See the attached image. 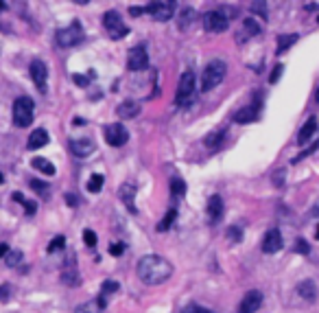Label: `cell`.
<instances>
[{"label": "cell", "instance_id": "1", "mask_svg": "<svg viewBox=\"0 0 319 313\" xmlns=\"http://www.w3.org/2000/svg\"><path fill=\"white\" fill-rule=\"evenodd\" d=\"M136 271H138V278H140L144 285H162L173 276V265H171L164 257L146 254V257L138 261Z\"/></svg>", "mask_w": 319, "mask_h": 313}, {"label": "cell", "instance_id": "2", "mask_svg": "<svg viewBox=\"0 0 319 313\" xmlns=\"http://www.w3.org/2000/svg\"><path fill=\"white\" fill-rule=\"evenodd\" d=\"M225 72H227V66L223 60L210 62L206 66V70H203V75H201V92H210L212 88H217L221 81H223Z\"/></svg>", "mask_w": 319, "mask_h": 313}, {"label": "cell", "instance_id": "3", "mask_svg": "<svg viewBox=\"0 0 319 313\" xmlns=\"http://www.w3.org/2000/svg\"><path fill=\"white\" fill-rule=\"evenodd\" d=\"M33 108H35V103H33V99L31 96L15 99V103H13V123L15 125L29 127L31 123H33Z\"/></svg>", "mask_w": 319, "mask_h": 313}, {"label": "cell", "instance_id": "4", "mask_svg": "<svg viewBox=\"0 0 319 313\" xmlns=\"http://www.w3.org/2000/svg\"><path fill=\"white\" fill-rule=\"evenodd\" d=\"M55 42H57V46H61V48H72V46L81 44V42H83V31H81V24L72 22L70 27L59 29V31H57V35H55Z\"/></svg>", "mask_w": 319, "mask_h": 313}, {"label": "cell", "instance_id": "5", "mask_svg": "<svg viewBox=\"0 0 319 313\" xmlns=\"http://www.w3.org/2000/svg\"><path fill=\"white\" fill-rule=\"evenodd\" d=\"M103 27H105V33H108L112 40H122L129 33V29L125 27V22H122L118 11H108V13H105L103 15Z\"/></svg>", "mask_w": 319, "mask_h": 313}, {"label": "cell", "instance_id": "6", "mask_svg": "<svg viewBox=\"0 0 319 313\" xmlns=\"http://www.w3.org/2000/svg\"><path fill=\"white\" fill-rule=\"evenodd\" d=\"M195 94V75L190 70H186L182 77H179L177 84V94H175V103L177 105H186Z\"/></svg>", "mask_w": 319, "mask_h": 313}, {"label": "cell", "instance_id": "7", "mask_svg": "<svg viewBox=\"0 0 319 313\" xmlns=\"http://www.w3.org/2000/svg\"><path fill=\"white\" fill-rule=\"evenodd\" d=\"M230 27V18L223 11H208L203 15V29L210 33H223Z\"/></svg>", "mask_w": 319, "mask_h": 313}, {"label": "cell", "instance_id": "8", "mask_svg": "<svg viewBox=\"0 0 319 313\" xmlns=\"http://www.w3.org/2000/svg\"><path fill=\"white\" fill-rule=\"evenodd\" d=\"M260 94L253 96V101L249 105H245V108H241L239 112L234 114V121L239 123V125H247V123H253V121H258L260 116Z\"/></svg>", "mask_w": 319, "mask_h": 313}, {"label": "cell", "instance_id": "9", "mask_svg": "<svg viewBox=\"0 0 319 313\" xmlns=\"http://www.w3.org/2000/svg\"><path fill=\"white\" fill-rule=\"evenodd\" d=\"M103 136H105V143H108L110 147H122L129 141L127 129L122 127L120 123H112V125H108L103 129Z\"/></svg>", "mask_w": 319, "mask_h": 313}, {"label": "cell", "instance_id": "10", "mask_svg": "<svg viewBox=\"0 0 319 313\" xmlns=\"http://www.w3.org/2000/svg\"><path fill=\"white\" fill-rule=\"evenodd\" d=\"M127 66L129 70H144L146 66H149V53H146L144 46H134L132 51L127 55Z\"/></svg>", "mask_w": 319, "mask_h": 313}, {"label": "cell", "instance_id": "11", "mask_svg": "<svg viewBox=\"0 0 319 313\" xmlns=\"http://www.w3.org/2000/svg\"><path fill=\"white\" fill-rule=\"evenodd\" d=\"M144 11L146 13H151L155 20H160V22H166L173 18V13H175V3H151L149 7H144Z\"/></svg>", "mask_w": 319, "mask_h": 313}, {"label": "cell", "instance_id": "12", "mask_svg": "<svg viewBox=\"0 0 319 313\" xmlns=\"http://www.w3.org/2000/svg\"><path fill=\"white\" fill-rule=\"evenodd\" d=\"M31 79H33V84L37 86L39 92H46V79H48V68L44 62L35 60L33 64H31Z\"/></svg>", "mask_w": 319, "mask_h": 313}, {"label": "cell", "instance_id": "13", "mask_svg": "<svg viewBox=\"0 0 319 313\" xmlns=\"http://www.w3.org/2000/svg\"><path fill=\"white\" fill-rule=\"evenodd\" d=\"M263 304V294L258 289H251L245 294V298L241 300V307H239V313H256Z\"/></svg>", "mask_w": 319, "mask_h": 313}, {"label": "cell", "instance_id": "14", "mask_svg": "<svg viewBox=\"0 0 319 313\" xmlns=\"http://www.w3.org/2000/svg\"><path fill=\"white\" fill-rule=\"evenodd\" d=\"M282 250V234L280 230H269V232L263 237V252L265 254H275Z\"/></svg>", "mask_w": 319, "mask_h": 313}, {"label": "cell", "instance_id": "15", "mask_svg": "<svg viewBox=\"0 0 319 313\" xmlns=\"http://www.w3.org/2000/svg\"><path fill=\"white\" fill-rule=\"evenodd\" d=\"M70 149L77 158H88L90 153H94L96 145H94V141H90V138H77V141H70Z\"/></svg>", "mask_w": 319, "mask_h": 313}, {"label": "cell", "instance_id": "16", "mask_svg": "<svg viewBox=\"0 0 319 313\" xmlns=\"http://www.w3.org/2000/svg\"><path fill=\"white\" fill-rule=\"evenodd\" d=\"M138 112H140V103L134 101V99H127V101H122L116 108L118 119H136Z\"/></svg>", "mask_w": 319, "mask_h": 313}, {"label": "cell", "instance_id": "17", "mask_svg": "<svg viewBox=\"0 0 319 313\" xmlns=\"http://www.w3.org/2000/svg\"><path fill=\"white\" fill-rule=\"evenodd\" d=\"M315 134H317V116H310V119L304 123V125H302V129H300L297 143H300V145H306Z\"/></svg>", "mask_w": 319, "mask_h": 313}, {"label": "cell", "instance_id": "18", "mask_svg": "<svg viewBox=\"0 0 319 313\" xmlns=\"http://www.w3.org/2000/svg\"><path fill=\"white\" fill-rule=\"evenodd\" d=\"M208 217L212 224H217V221L223 217V200H221V195H212L210 202H208Z\"/></svg>", "mask_w": 319, "mask_h": 313}, {"label": "cell", "instance_id": "19", "mask_svg": "<svg viewBox=\"0 0 319 313\" xmlns=\"http://www.w3.org/2000/svg\"><path fill=\"white\" fill-rule=\"evenodd\" d=\"M105 304H108V296H99V300H92V302H83L79 304L75 313H101L105 309Z\"/></svg>", "mask_w": 319, "mask_h": 313}, {"label": "cell", "instance_id": "20", "mask_svg": "<svg viewBox=\"0 0 319 313\" xmlns=\"http://www.w3.org/2000/svg\"><path fill=\"white\" fill-rule=\"evenodd\" d=\"M48 145V131L46 129H35L33 134L29 136V143H27V147L29 149H42V147H46Z\"/></svg>", "mask_w": 319, "mask_h": 313}, {"label": "cell", "instance_id": "21", "mask_svg": "<svg viewBox=\"0 0 319 313\" xmlns=\"http://www.w3.org/2000/svg\"><path fill=\"white\" fill-rule=\"evenodd\" d=\"M118 195H120V200L125 202V206L129 208V212H138V208H136V204H134V197H136V188L132 186V184H125V186H120V191H118Z\"/></svg>", "mask_w": 319, "mask_h": 313}, {"label": "cell", "instance_id": "22", "mask_svg": "<svg viewBox=\"0 0 319 313\" xmlns=\"http://www.w3.org/2000/svg\"><path fill=\"white\" fill-rule=\"evenodd\" d=\"M297 294H300L304 300L313 302V300L317 298V285H315L313 281H302V283L297 285Z\"/></svg>", "mask_w": 319, "mask_h": 313}, {"label": "cell", "instance_id": "23", "mask_svg": "<svg viewBox=\"0 0 319 313\" xmlns=\"http://www.w3.org/2000/svg\"><path fill=\"white\" fill-rule=\"evenodd\" d=\"M297 40H300V35H297V33H291V35H280V37H278V55H282V53H286V51H289V48L293 46V44H295L297 42Z\"/></svg>", "mask_w": 319, "mask_h": 313}, {"label": "cell", "instance_id": "24", "mask_svg": "<svg viewBox=\"0 0 319 313\" xmlns=\"http://www.w3.org/2000/svg\"><path fill=\"white\" fill-rule=\"evenodd\" d=\"M31 167L33 169H37V171H42L44 175H55V164L53 162H48L46 158H33L31 160Z\"/></svg>", "mask_w": 319, "mask_h": 313}, {"label": "cell", "instance_id": "25", "mask_svg": "<svg viewBox=\"0 0 319 313\" xmlns=\"http://www.w3.org/2000/svg\"><path fill=\"white\" fill-rule=\"evenodd\" d=\"M175 219H177V208H171L164 215V219L158 224V232H166V230H171V226L175 224Z\"/></svg>", "mask_w": 319, "mask_h": 313}, {"label": "cell", "instance_id": "26", "mask_svg": "<svg viewBox=\"0 0 319 313\" xmlns=\"http://www.w3.org/2000/svg\"><path fill=\"white\" fill-rule=\"evenodd\" d=\"M243 31H245V35L247 37H253V35H258L260 33V24L253 18H245L243 20Z\"/></svg>", "mask_w": 319, "mask_h": 313}, {"label": "cell", "instance_id": "27", "mask_svg": "<svg viewBox=\"0 0 319 313\" xmlns=\"http://www.w3.org/2000/svg\"><path fill=\"white\" fill-rule=\"evenodd\" d=\"M103 182H105V178L101 175V173H94V175H90V180H88V191H90V193H99L101 188H103Z\"/></svg>", "mask_w": 319, "mask_h": 313}, {"label": "cell", "instance_id": "28", "mask_svg": "<svg viewBox=\"0 0 319 313\" xmlns=\"http://www.w3.org/2000/svg\"><path fill=\"white\" fill-rule=\"evenodd\" d=\"M221 143H223V131H212L206 136V147L208 149H219Z\"/></svg>", "mask_w": 319, "mask_h": 313}, {"label": "cell", "instance_id": "29", "mask_svg": "<svg viewBox=\"0 0 319 313\" xmlns=\"http://www.w3.org/2000/svg\"><path fill=\"white\" fill-rule=\"evenodd\" d=\"M195 20V11L193 9H184L182 13H179V29H188L190 27V22Z\"/></svg>", "mask_w": 319, "mask_h": 313}, {"label": "cell", "instance_id": "30", "mask_svg": "<svg viewBox=\"0 0 319 313\" xmlns=\"http://www.w3.org/2000/svg\"><path fill=\"white\" fill-rule=\"evenodd\" d=\"M20 261H22V252H20V250H9V252H7L5 263H7V265H9V267L20 265Z\"/></svg>", "mask_w": 319, "mask_h": 313}, {"label": "cell", "instance_id": "31", "mask_svg": "<svg viewBox=\"0 0 319 313\" xmlns=\"http://www.w3.org/2000/svg\"><path fill=\"white\" fill-rule=\"evenodd\" d=\"M171 193H173V195H179V197L186 193V184H184L182 178H173V180H171Z\"/></svg>", "mask_w": 319, "mask_h": 313}, {"label": "cell", "instance_id": "32", "mask_svg": "<svg viewBox=\"0 0 319 313\" xmlns=\"http://www.w3.org/2000/svg\"><path fill=\"white\" fill-rule=\"evenodd\" d=\"M317 149H319V138H317V141H315L313 145H310V147H306V149H304V151H302V153L297 155V158H293V164H297L300 160H304V158H306V155H310V153H315Z\"/></svg>", "mask_w": 319, "mask_h": 313}, {"label": "cell", "instance_id": "33", "mask_svg": "<svg viewBox=\"0 0 319 313\" xmlns=\"http://www.w3.org/2000/svg\"><path fill=\"white\" fill-rule=\"evenodd\" d=\"M63 245H66V239L63 237H55L51 243H48V252H57V250H63Z\"/></svg>", "mask_w": 319, "mask_h": 313}, {"label": "cell", "instance_id": "34", "mask_svg": "<svg viewBox=\"0 0 319 313\" xmlns=\"http://www.w3.org/2000/svg\"><path fill=\"white\" fill-rule=\"evenodd\" d=\"M227 239H230V241H234V243H239L241 239H243V230H241V226H232L230 230H227Z\"/></svg>", "mask_w": 319, "mask_h": 313}, {"label": "cell", "instance_id": "35", "mask_svg": "<svg viewBox=\"0 0 319 313\" xmlns=\"http://www.w3.org/2000/svg\"><path fill=\"white\" fill-rule=\"evenodd\" d=\"M31 186H33V191L39 193L42 197H48V184L39 182V180H31Z\"/></svg>", "mask_w": 319, "mask_h": 313}, {"label": "cell", "instance_id": "36", "mask_svg": "<svg viewBox=\"0 0 319 313\" xmlns=\"http://www.w3.org/2000/svg\"><path fill=\"white\" fill-rule=\"evenodd\" d=\"M83 241H86V245L88 248H96V232L94 230H83Z\"/></svg>", "mask_w": 319, "mask_h": 313}, {"label": "cell", "instance_id": "37", "mask_svg": "<svg viewBox=\"0 0 319 313\" xmlns=\"http://www.w3.org/2000/svg\"><path fill=\"white\" fill-rule=\"evenodd\" d=\"M112 291H118V283L105 281V283L101 285V294H103V296H108V294H112Z\"/></svg>", "mask_w": 319, "mask_h": 313}, {"label": "cell", "instance_id": "38", "mask_svg": "<svg viewBox=\"0 0 319 313\" xmlns=\"http://www.w3.org/2000/svg\"><path fill=\"white\" fill-rule=\"evenodd\" d=\"M251 11L258 13L260 18L267 20V5H265V3H251Z\"/></svg>", "mask_w": 319, "mask_h": 313}, {"label": "cell", "instance_id": "39", "mask_svg": "<svg viewBox=\"0 0 319 313\" xmlns=\"http://www.w3.org/2000/svg\"><path fill=\"white\" fill-rule=\"evenodd\" d=\"M11 291H13V287L11 285H0V302H7L11 298Z\"/></svg>", "mask_w": 319, "mask_h": 313}, {"label": "cell", "instance_id": "40", "mask_svg": "<svg viewBox=\"0 0 319 313\" xmlns=\"http://www.w3.org/2000/svg\"><path fill=\"white\" fill-rule=\"evenodd\" d=\"M295 252H300V254H310V245L304 241V239H297V243H295Z\"/></svg>", "mask_w": 319, "mask_h": 313}, {"label": "cell", "instance_id": "41", "mask_svg": "<svg viewBox=\"0 0 319 313\" xmlns=\"http://www.w3.org/2000/svg\"><path fill=\"white\" fill-rule=\"evenodd\" d=\"M182 313H212V311H210V309L199 307V304H188V307H186Z\"/></svg>", "mask_w": 319, "mask_h": 313}, {"label": "cell", "instance_id": "42", "mask_svg": "<svg viewBox=\"0 0 319 313\" xmlns=\"http://www.w3.org/2000/svg\"><path fill=\"white\" fill-rule=\"evenodd\" d=\"M282 72H284V66H282V64H278L275 68H273V72H271V77H269V81H271V84H275V81L282 77Z\"/></svg>", "mask_w": 319, "mask_h": 313}, {"label": "cell", "instance_id": "43", "mask_svg": "<svg viewBox=\"0 0 319 313\" xmlns=\"http://www.w3.org/2000/svg\"><path fill=\"white\" fill-rule=\"evenodd\" d=\"M72 81H75L77 86H81V88H86L88 84H90V77H83V75H72Z\"/></svg>", "mask_w": 319, "mask_h": 313}, {"label": "cell", "instance_id": "44", "mask_svg": "<svg viewBox=\"0 0 319 313\" xmlns=\"http://www.w3.org/2000/svg\"><path fill=\"white\" fill-rule=\"evenodd\" d=\"M66 204L70 206V208H77V206H79V197L72 195V193H66Z\"/></svg>", "mask_w": 319, "mask_h": 313}, {"label": "cell", "instance_id": "45", "mask_svg": "<svg viewBox=\"0 0 319 313\" xmlns=\"http://www.w3.org/2000/svg\"><path fill=\"white\" fill-rule=\"evenodd\" d=\"M122 250H125V245L122 243H114L110 248V254H114V257H118V254H122Z\"/></svg>", "mask_w": 319, "mask_h": 313}, {"label": "cell", "instance_id": "46", "mask_svg": "<svg viewBox=\"0 0 319 313\" xmlns=\"http://www.w3.org/2000/svg\"><path fill=\"white\" fill-rule=\"evenodd\" d=\"M24 206H27V215H33V212L37 210V204L35 202H24Z\"/></svg>", "mask_w": 319, "mask_h": 313}, {"label": "cell", "instance_id": "47", "mask_svg": "<svg viewBox=\"0 0 319 313\" xmlns=\"http://www.w3.org/2000/svg\"><path fill=\"white\" fill-rule=\"evenodd\" d=\"M273 182H275V184L284 182V171H282V169H278V171H275V175H273Z\"/></svg>", "mask_w": 319, "mask_h": 313}, {"label": "cell", "instance_id": "48", "mask_svg": "<svg viewBox=\"0 0 319 313\" xmlns=\"http://www.w3.org/2000/svg\"><path fill=\"white\" fill-rule=\"evenodd\" d=\"M11 200H13V202H20V204L27 202V200H24V195H22V193H13V195H11Z\"/></svg>", "mask_w": 319, "mask_h": 313}, {"label": "cell", "instance_id": "49", "mask_svg": "<svg viewBox=\"0 0 319 313\" xmlns=\"http://www.w3.org/2000/svg\"><path fill=\"white\" fill-rule=\"evenodd\" d=\"M7 252H9V248H7V243H0V257H7Z\"/></svg>", "mask_w": 319, "mask_h": 313}, {"label": "cell", "instance_id": "50", "mask_svg": "<svg viewBox=\"0 0 319 313\" xmlns=\"http://www.w3.org/2000/svg\"><path fill=\"white\" fill-rule=\"evenodd\" d=\"M75 125H86V121L79 116V119H75Z\"/></svg>", "mask_w": 319, "mask_h": 313}, {"label": "cell", "instance_id": "51", "mask_svg": "<svg viewBox=\"0 0 319 313\" xmlns=\"http://www.w3.org/2000/svg\"><path fill=\"white\" fill-rule=\"evenodd\" d=\"M5 9H7V5H5V3H0V11H5Z\"/></svg>", "mask_w": 319, "mask_h": 313}, {"label": "cell", "instance_id": "52", "mask_svg": "<svg viewBox=\"0 0 319 313\" xmlns=\"http://www.w3.org/2000/svg\"><path fill=\"white\" fill-rule=\"evenodd\" d=\"M315 101L319 103V88H317V92H315Z\"/></svg>", "mask_w": 319, "mask_h": 313}, {"label": "cell", "instance_id": "53", "mask_svg": "<svg viewBox=\"0 0 319 313\" xmlns=\"http://www.w3.org/2000/svg\"><path fill=\"white\" fill-rule=\"evenodd\" d=\"M315 237H317V239H319V226H317V230H315Z\"/></svg>", "mask_w": 319, "mask_h": 313}, {"label": "cell", "instance_id": "54", "mask_svg": "<svg viewBox=\"0 0 319 313\" xmlns=\"http://www.w3.org/2000/svg\"><path fill=\"white\" fill-rule=\"evenodd\" d=\"M3 180H5V175H3V173H0V184H3Z\"/></svg>", "mask_w": 319, "mask_h": 313}, {"label": "cell", "instance_id": "55", "mask_svg": "<svg viewBox=\"0 0 319 313\" xmlns=\"http://www.w3.org/2000/svg\"><path fill=\"white\" fill-rule=\"evenodd\" d=\"M315 215H319V206H317V208H315Z\"/></svg>", "mask_w": 319, "mask_h": 313}, {"label": "cell", "instance_id": "56", "mask_svg": "<svg viewBox=\"0 0 319 313\" xmlns=\"http://www.w3.org/2000/svg\"><path fill=\"white\" fill-rule=\"evenodd\" d=\"M317 22H319V18H317Z\"/></svg>", "mask_w": 319, "mask_h": 313}]
</instances>
